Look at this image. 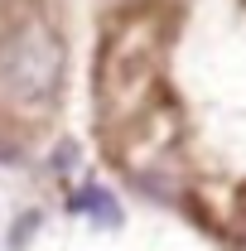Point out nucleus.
Returning <instances> with one entry per match:
<instances>
[{
  "label": "nucleus",
  "mask_w": 246,
  "mask_h": 251,
  "mask_svg": "<svg viewBox=\"0 0 246 251\" xmlns=\"http://www.w3.org/2000/svg\"><path fill=\"white\" fill-rule=\"evenodd\" d=\"M63 82V44L49 25H20L0 44V87L15 101H49Z\"/></svg>",
  "instance_id": "1"
}]
</instances>
